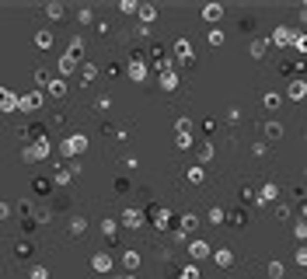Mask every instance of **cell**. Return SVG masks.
I'll return each mask as SVG.
<instances>
[{
	"label": "cell",
	"instance_id": "1",
	"mask_svg": "<svg viewBox=\"0 0 307 279\" xmlns=\"http://www.w3.org/2000/svg\"><path fill=\"white\" fill-rule=\"evenodd\" d=\"M84 147H88V136H84V133H73V136L60 147V154H81Z\"/></svg>",
	"mask_w": 307,
	"mask_h": 279
},
{
	"label": "cell",
	"instance_id": "2",
	"mask_svg": "<svg viewBox=\"0 0 307 279\" xmlns=\"http://www.w3.org/2000/svg\"><path fill=\"white\" fill-rule=\"evenodd\" d=\"M188 255L196 262H203V258H210V245L206 241H188Z\"/></svg>",
	"mask_w": 307,
	"mask_h": 279
},
{
	"label": "cell",
	"instance_id": "3",
	"mask_svg": "<svg viewBox=\"0 0 307 279\" xmlns=\"http://www.w3.org/2000/svg\"><path fill=\"white\" fill-rule=\"evenodd\" d=\"M35 108H42V94H38V91L21 94V112H35Z\"/></svg>",
	"mask_w": 307,
	"mask_h": 279
},
{
	"label": "cell",
	"instance_id": "4",
	"mask_svg": "<svg viewBox=\"0 0 307 279\" xmlns=\"http://www.w3.org/2000/svg\"><path fill=\"white\" fill-rule=\"evenodd\" d=\"M273 42H276V46H290V42H297V35H293L290 28H276V31H273Z\"/></svg>",
	"mask_w": 307,
	"mask_h": 279
},
{
	"label": "cell",
	"instance_id": "5",
	"mask_svg": "<svg viewBox=\"0 0 307 279\" xmlns=\"http://www.w3.org/2000/svg\"><path fill=\"white\" fill-rule=\"evenodd\" d=\"M123 220H126V227H143V223H147V217H143L140 210H126Z\"/></svg>",
	"mask_w": 307,
	"mask_h": 279
},
{
	"label": "cell",
	"instance_id": "6",
	"mask_svg": "<svg viewBox=\"0 0 307 279\" xmlns=\"http://www.w3.org/2000/svg\"><path fill=\"white\" fill-rule=\"evenodd\" d=\"M213 262H216L220 269H227V265H234V251H230V248H220V251L213 255Z\"/></svg>",
	"mask_w": 307,
	"mask_h": 279
},
{
	"label": "cell",
	"instance_id": "7",
	"mask_svg": "<svg viewBox=\"0 0 307 279\" xmlns=\"http://www.w3.org/2000/svg\"><path fill=\"white\" fill-rule=\"evenodd\" d=\"M129 77H133V81H143V77H147V63L133 60V63H129Z\"/></svg>",
	"mask_w": 307,
	"mask_h": 279
},
{
	"label": "cell",
	"instance_id": "8",
	"mask_svg": "<svg viewBox=\"0 0 307 279\" xmlns=\"http://www.w3.org/2000/svg\"><path fill=\"white\" fill-rule=\"evenodd\" d=\"M35 46L38 49H49L53 46V31H35Z\"/></svg>",
	"mask_w": 307,
	"mask_h": 279
},
{
	"label": "cell",
	"instance_id": "9",
	"mask_svg": "<svg viewBox=\"0 0 307 279\" xmlns=\"http://www.w3.org/2000/svg\"><path fill=\"white\" fill-rule=\"evenodd\" d=\"M196 154H199V164H206V161H210V157H213V143H210V140H203Z\"/></svg>",
	"mask_w": 307,
	"mask_h": 279
},
{
	"label": "cell",
	"instance_id": "10",
	"mask_svg": "<svg viewBox=\"0 0 307 279\" xmlns=\"http://www.w3.org/2000/svg\"><path fill=\"white\" fill-rule=\"evenodd\" d=\"M49 94H53V98H63V94H66V81H63V77H56V81L49 84Z\"/></svg>",
	"mask_w": 307,
	"mask_h": 279
},
{
	"label": "cell",
	"instance_id": "11",
	"mask_svg": "<svg viewBox=\"0 0 307 279\" xmlns=\"http://www.w3.org/2000/svg\"><path fill=\"white\" fill-rule=\"evenodd\" d=\"M161 88H164V91H175V88H178V73H175V70L161 77Z\"/></svg>",
	"mask_w": 307,
	"mask_h": 279
},
{
	"label": "cell",
	"instance_id": "12",
	"mask_svg": "<svg viewBox=\"0 0 307 279\" xmlns=\"http://www.w3.org/2000/svg\"><path fill=\"white\" fill-rule=\"evenodd\" d=\"M307 94V81H293L290 84V98H304Z\"/></svg>",
	"mask_w": 307,
	"mask_h": 279
},
{
	"label": "cell",
	"instance_id": "13",
	"mask_svg": "<svg viewBox=\"0 0 307 279\" xmlns=\"http://www.w3.org/2000/svg\"><path fill=\"white\" fill-rule=\"evenodd\" d=\"M108 265H112V255H94V269L98 272H108Z\"/></svg>",
	"mask_w": 307,
	"mask_h": 279
},
{
	"label": "cell",
	"instance_id": "14",
	"mask_svg": "<svg viewBox=\"0 0 307 279\" xmlns=\"http://www.w3.org/2000/svg\"><path fill=\"white\" fill-rule=\"evenodd\" d=\"M70 230H73V234H84V230H88V220H84V217H73V220H70Z\"/></svg>",
	"mask_w": 307,
	"mask_h": 279
},
{
	"label": "cell",
	"instance_id": "15",
	"mask_svg": "<svg viewBox=\"0 0 307 279\" xmlns=\"http://www.w3.org/2000/svg\"><path fill=\"white\" fill-rule=\"evenodd\" d=\"M203 178H206V168H203V164L188 168V182H203Z\"/></svg>",
	"mask_w": 307,
	"mask_h": 279
},
{
	"label": "cell",
	"instance_id": "16",
	"mask_svg": "<svg viewBox=\"0 0 307 279\" xmlns=\"http://www.w3.org/2000/svg\"><path fill=\"white\" fill-rule=\"evenodd\" d=\"M81 77H84V81H94V77H98V66H94V63H84V66H81Z\"/></svg>",
	"mask_w": 307,
	"mask_h": 279
},
{
	"label": "cell",
	"instance_id": "17",
	"mask_svg": "<svg viewBox=\"0 0 307 279\" xmlns=\"http://www.w3.org/2000/svg\"><path fill=\"white\" fill-rule=\"evenodd\" d=\"M262 203H273V199H276V185H262Z\"/></svg>",
	"mask_w": 307,
	"mask_h": 279
},
{
	"label": "cell",
	"instance_id": "18",
	"mask_svg": "<svg viewBox=\"0 0 307 279\" xmlns=\"http://www.w3.org/2000/svg\"><path fill=\"white\" fill-rule=\"evenodd\" d=\"M220 14H223V7H216V4H210V7L203 11V18H206V21H216Z\"/></svg>",
	"mask_w": 307,
	"mask_h": 279
},
{
	"label": "cell",
	"instance_id": "19",
	"mask_svg": "<svg viewBox=\"0 0 307 279\" xmlns=\"http://www.w3.org/2000/svg\"><path fill=\"white\" fill-rule=\"evenodd\" d=\"M283 262H269V276H273V279H283Z\"/></svg>",
	"mask_w": 307,
	"mask_h": 279
},
{
	"label": "cell",
	"instance_id": "20",
	"mask_svg": "<svg viewBox=\"0 0 307 279\" xmlns=\"http://www.w3.org/2000/svg\"><path fill=\"white\" fill-rule=\"evenodd\" d=\"M175 53H178V60L188 63V42H185V38H182V42H175Z\"/></svg>",
	"mask_w": 307,
	"mask_h": 279
},
{
	"label": "cell",
	"instance_id": "21",
	"mask_svg": "<svg viewBox=\"0 0 307 279\" xmlns=\"http://www.w3.org/2000/svg\"><path fill=\"white\" fill-rule=\"evenodd\" d=\"M175 147H178V150H188V147H192V136H188V133H178Z\"/></svg>",
	"mask_w": 307,
	"mask_h": 279
},
{
	"label": "cell",
	"instance_id": "22",
	"mask_svg": "<svg viewBox=\"0 0 307 279\" xmlns=\"http://www.w3.org/2000/svg\"><path fill=\"white\" fill-rule=\"evenodd\" d=\"M223 220H227V213H223L220 206H213V210H210V223H223Z\"/></svg>",
	"mask_w": 307,
	"mask_h": 279
},
{
	"label": "cell",
	"instance_id": "23",
	"mask_svg": "<svg viewBox=\"0 0 307 279\" xmlns=\"http://www.w3.org/2000/svg\"><path fill=\"white\" fill-rule=\"evenodd\" d=\"M182 230H196V213H185L182 217Z\"/></svg>",
	"mask_w": 307,
	"mask_h": 279
},
{
	"label": "cell",
	"instance_id": "24",
	"mask_svg": "<svg viewBox=\"0 0 307 279\" xmlns=\"http://www.w3.org/2000/svg\"><path fill=\"white\" fill-rule=\"evenodd\" d=\"M154 14H157V11H154L150 4H143V7H140V21H154Z\"/></svg>",
	"mask_w": 307,
	"mask_h": 279
},
{
	"label": "cell",
	"instance_id": "25",
	"mask_svg": "<svg viewBox=\"0 0 307 279\" xmlns=\"http://www.w3.org/2000/svg\"><path fill=\"white\" fill-rule=\"evenodd\" d=\"M293 230H297V237H300V241H304V237H307V217H300Z\"/></svg>",
	"mask_w": 307,
	"mask_h": 279
},
{
	"label": "cell",
	"instance_id": "26",
	"mask_svg": "<svg viewBox=\"0 0 307 279\" xmlns=\"http://www.w3.org/2000/svg\"><path fill=\"white\" fill-rule=\"evenodd\" d=\"M84 53V42H81V38H73V42H70V56L77 60V56H81Z\"/></svg>",
	"mask_w": 307,
	"mask_h": 279
},
{
	"label": "cell",
	"instance_id": "27",
	"mask_svg": "<svg viewBox=\"0 0 307 279\" xmlns=\"http://www.w3.org/2000/svg\"><path fill=\"white\" fill-rule=\"evenodd\" d=\"M123 262H126L129 269H136V265H140V255H136V251H126V255H123Z\"/></svg>",
	"mask_w": 307,
	"mask_h": 279
},
{
	"label": "cell",
	"instance_id": "28",
	"mask_svg": "<svg viewBox=\"0 0 307 279\" xmlns=\"http://www.w3.org/2000/svg\"><path fill=\"white\" fill-rule=\"evenodd\" d=\"M49 185H53V182H46V178H35V192H38V195H46V192H49Z\"/></svg>",
	"mask_w": 307,
	"mask_h": 279
},
{
	"label": "cell",
	"instance_id": "29",
	"mask_svg": "<svg viewBox=\"0 0 307 279\" xmlns=\"http://www.w3.org/2000/svg\"><path fill=\"white\" fill-rule=\"evenodd\" d=\"M182 279H199V269H196V265H185V269H182Z\"/></svg>",
	"mask_w": 307,
	"mask_h": 279
},
{
	"label": "cell",
	"instance_id": "30",
	"mask_svg": "<svg viewBox=\"0 0 307 279\" xmlns=\"http://www.w3.org/2000/svg\"><path fill=\"white\" fill-rule=\"evenodd\" d=\"M154 220H157V227H168V210H154Z\"/></svg>",
	"mask_w": 307,
	"mask_h": 279
},
{
	"label": "cell",
	"instance_id": "31",
	"mask_svg": "<svg viewBox=\"0 0 307 279\" xmlns=\"http://www.w3.org/2000/svg\"><path fill=\"white\" fill-rule=\"evenodd\" d=\"M265 133H269V136H273V140H276V136L283 133V126H279V123H269V126H265Z\"/></svg>",
	"mask_w": 307,
	"mask_h": 279
},
{
	"label": "cell",
	"instance_id": "32",
	"mask_svg": "<svg viewBox=\"0 0 307 279\" xmlns=\"http://www.w3.org/2000/svg\"><path fill=\"white\" fill-rule=\"evenodd\" d=\"M262 53H265V42H262V38H258V42H251V56H255V60H258V56H262Z\"/></svg>",
	"mask_w": 307,
	"mask_h": 279
},
{
	"label": "cell",
	"instance_id": "33",
	"mask_svg": "<svg viewBox=\"0 0 307 279\" xmlns=\"http://www.w3.org/2000/svg\"><path fill=\"white\" fill-rule=\"evenodd\" d=\"M46 11H49V18H63V4H49Z\"/></svg>",
	"mask_w": 307,
	"mask_h": 279
},
{
	"label": "cell",
	"instance_id": "34",
	"mask_svg": "<svg viewBox=\"0 0 307 279\" xmlns=\"http://www.w3.org/2000/svg\"><path fill=\"white\" fill-rule=\"evenodd\" d=\"M70 175H73V171H56V178H53V182H56V185H66V182H70Z\"/></svg>",
	"mask_w": 307,
	"mask_h": 279
},
{
	"label": "cell",
	"instance_id": "35",
	"mask_svg": "<svg viewBox=\"0 0 307 279\" xmlns=\"http://www.w3.org/2000/svg\"><path fill=\"white\" fill-rule=\"evenodd\" d=\"M297 265H307V245L297 248Z\"/></svg>",
	"mask_w": 307,
	"mask_h": 279
},
{
	"label": "cell",
	"instance_id": "36",
	"mask_svg": "<svg viewBox=\"0 0 307 279\" xmlns=\"http://www.w3.org/2000/svg\"><path fill=\"white\" fill-rule=\"evenodd\" d=\"M210 42H213V46H220V42H223V31H220V28H213V31H210Z\"/></svg>",
	"mask_w": 307,
	"mask_h": 279
},
{
	"label": "cell",
	"instance_id": "37",
	"mask_svg": "<svg viewBox=\"0 0 307 279\" xmlns=\"http://www.w3.org/2000/svg\"><path fill=\"white\" fill-rule=\"evenodd\" d=\"M28 279H46V269H42V265H35V269L28 272Z\"/></svg>",
	"mask_w": 307,
	"mask_h": 279
},
{
	"label": "cell",
	"instance_id": "38",
	"mask_svg": "<svg viewBox=\"0 0 307 279\" xmlns=\"http://www.w3.org/2000/svg\"><path fill=\"white\" fill-rule=\"evenodd\" d=\"M279 105V94H265V108H276Z\"/></svg>",
	"mask_w": 307,
	"mask_h": 279
},
{
	"label": "cell",
	"instance_id": "39",
	"mask_svg": "<svg viewBox=\"0 0 307 279\" xmlns=\"http://www.w3.org/2000/svg\"><path fill=\"white\" fill-rule=\"evenodd\" d=\"M293 46H297L300 53H307V35H297V42H293Z\"/></svg>",
	"mask_w": 307,
	"mask_h": 279
},
{
	"label": "cell",
	"instance_id": "40",
	"mask_svg": "<svg viewBox=\"0 0 307 279\" xmlns=\"http://www.w3.org/2000/svg\"><path fill=\"white\" fill-rule=\"evenodd\" d=\"M123 279H136V276H123Z\"/></svg>",
	"mask_w": 307,
	"mask_h": 279
}]
</instances>
